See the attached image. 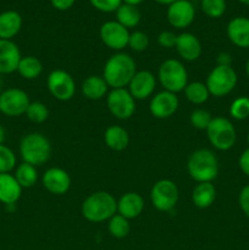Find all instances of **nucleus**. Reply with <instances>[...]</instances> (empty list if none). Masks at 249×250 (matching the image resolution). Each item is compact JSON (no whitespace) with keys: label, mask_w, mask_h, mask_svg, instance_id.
<instances>
[{"label":"nucleus","mask_w":249,"mask_h":250,"mask_svg":"<svg viewBox=\"0 0 249 250\" xmlns=\"http://www.w3.org/2000/svg\"><path fill=\"white\" fill-rule=\"evenodd\" d=\"M136 73L137 66L133 58L128 54L116 53L105 62L103 78L112 89H119L128 85Z\"/></svg>","instance_id":"f257e3e1"},{"label":"nucleus","mask_w":249,"mask_h":250,"mask_svg":"<svg viewBox=\"0 0 249 250\" xmlns=\"http://www.w3.org/2000/svg\"><path fill=\"white\" fill-rule=\"evenodd\" d=\"M117 214V200L112 194L104 190L92 193L82 204V215L87 221L104 222Z\"/></svg>","instance_id":"f03ea898"},{"label":"nucleus","mask_w":249,"mask_h":250,"mask_svg":"<svg viewBox=\"0 0 249 250\" xmlns=\"http://www.w3.org/2000/svg\"><path fill=\"white\" fill-rule=\"evenodd\" d=\"M187 170L195 182H212L219 175V160L214 151L198 149L188 158Z\"/></svg>","instance_id":"7ed1b4c3"},{"label":"nucleus","mask_w":249,"mask_h":250,"mask_svg":"<svg viewBox=\"0 0 249 250\" xmlns=\"http://www.w3.org/2000/svg\"><path fill=\"white\" fill-rule=\"evenodd\" d=\"M20 154L23 163L33 166H42L50 159L51 144L45 136L33 132L21 139Z\"/></svg>","instance_id":"20e7f679"},{"label":"nucleus","mask_w":249,"mask_h":250,"mask_svg":"<svg viewBox=\"0 0 249 250\" xmlns=\"http://www.w3.org/2000/svg\"><path fill=\"white\" fill-rule=\"evenodd\" d=\"M158 78L164 89L171 93L185 90L188 84V72L183 63L176 59H168L160 65Z\"/></svg>","instance_id":"39448f33"},{"label":"nucleus","mask_w":249,"mask_h":250,"mask_svg":"<svg viewBox=\"0 0 249 250\" xmlns=\"http://www.w3.org/2000/svg\"><path fill=\"white\" fill-rule=\"evenodd\" d=\"M210 144L221 151L229 150L237 141V132L233 124L226 117H212L207 128Z\"/></svg>","instance_id":"423d86ee"},{"label":"nucleus","mask_w":249,"mask_h":250,"mask_svg":"<svg viewBox=\"0 0 249 250\" xmlns=\"http://www.w3.org/2000/svg\"><path fill=\"white\" fill-rule=\"evenodd\" d=\"M236 71L232 66H219L216 65L208 75L207 84L210 95L215 98H222L228 95L237 85Z\"/></svg>","instance_id":"0eeeda50"},{"label":"nucleus","mask_w":249,"mask_h":250,"mask_svg":"<svg viewBox=\"0 0 249 250\" xmlns=\"http://www.w3.org/2000/svg\"><path fill=\"white\" fill-rule=\"evenodd\" d=\"M178 188L171 180H160L151 187L150 200L156 210L168 212L178 202Z\"/></svg>","instance_id":"6e6552de"},{"label":"nucleus","mask_w":249,"mask_h":250,"mask_svg":"<svg viewBox=\"0 0 249 250\" xmlns=\"http://www.w3.org/2000/svg\"><path fill=\"white\" fill-rule=\"evenodd\" d=\"M46 87L50 94L60 102H68L76 94V82L65 70H54L46 78Z\"/></svg>","instance_id":"1a4fd4ad"},{"label":"nucleus","mask_w":249,"mask_h":250,"mask_svg":"<svg viewBox=\"0 0 249 250\" xmlns=\"http://www.w3.org/2000/svg\"><path fill=\"white\" fill-rule=\"evenodd\" d=\"M106 105L112 116L119 120H128L136 112V100L124 88L112 89L106 97Z\"/></svg>","instance_id":"9d476101"},{"label":"nucleus","mask_w":249,"mask_h":250,"mask_svg":"<svg viewBox=\"0 0 249 250\" xmlns=\"http://www.w3.org/2000/svg\"><path fill=\"white\" fill-rule=\"evenodd\" d=\"M29 103L28 94L20 88H9L0 93V112L5 116L17 117L26 114Z\"/></svg>","instance_id":"9b49d317"},{"label":"nucleus","mask_w":249,"mask_h":250,"mask_svg":"<svg viewBox=\"0 0 249 250\" xmlns=\"http://www.w3.org/2000/svg\"><path fill=\"white\" fill-rule=\"evenodd\" d=\"M129 32L126 27L117 21H106L102 24L99 31L100 39L103 43L111 50H122L128 45Z\"/></svg>","instance_id":"f8f14e48"},{"label":"nucleus","mask_w":249,"mask_h":250,"mask_svg":"<svg viewBox=\"0 0 249 250\" xmlns=\"http://www.w3.org/2000/svg\"><path fill=\"white\" fill-rule=\"evenodd\" d=\"M167 21L173 28L183 29L193 23L195 17L194 5L189 0H176L167 6Z\"/></svg>","instance_id":"ddd939ff"},{"label":"nucleus","mask_w":249,"mask_h":250,"mask_svg":"<svg viewBox=\"0 0 249 250\" xmlns=\"http://www.w3.org/2000/svg\"><path fill=\"white\" fill-rule=\"evenodd\" d=\"M178 105L180 102L175 93L163 90L151 98L149 103V111L156 119H168L177 111Z\"/></svg>","instance_id":"4468645a"},{"label":"nucleus","mask_w":249,"mask_h":250,"mask_svg":"<svg viewBox=\"0 0 249 250\" xmlns=\"http://www.w3.org/2000/svg\"><path fill=\"white\" fill-rule=\"evenodd\" d=\"M42 183H43V187L51 194L62 195L70 189L71 177L67 171L63 168L50 167L44 172Z\"/></svg>","instance_id":"2eb2a0df"},{"label":"nucleus","mask_w":249,"mask_h":250,"mask_svg":"<svg viewBox=\"0 0 249 250\" xmlns=\"http://www.w3.org/2000/svg\"><path fill=\"white\" fill-rule=\"evenodd\" d=\"M156 88L155 76L150 71H138L128 84V92L134 100H144L151 97Z\"/></svg>","instance_id":"dca6fc26"},{"label":"nucleus","mask_w":249,"mask_h":250,"mask_svg":"<svg viewBox=\"0 0 249 250\" xmlns=\"http://www.w3.org/2000/svg\"><path fill=\"white\" fill-rule=\"evenodd\" d=\"M21 58V51L14 42L0 39V75L17 71Z\"/></svg>","instance_id":"f3484780"},{"label":"nucleus","mask_w":249,"mask_h":250,"mask_svg":"<svg viewBox=\"0 0 249 250\" xmlns=\"http://www.w3.org/2000/svg\"><path fill=\"white\" fill-rule=\"evenodd\" d=\"M227 38L238 48H249V19L238 16L228 22L226 28Z\"/></svg>","instance_id":"a211bd4d"},{"label":"nucleus","mask_w":249,"mask_h":250,"mask_svg":"<svg viewBox=\"0 0 249 250\" xmlns=\"http://www.w3.org/2000/svg\"><path fill=\"white\" fill-rule=\"evenodd\" d=\"M176 50L177 54L185 61H195L202 55V44L200 41L192 33H181L176 41Z\"/></svg>","instance_id":"6ab92c4d"},{"label":"nucleus","mask_w":249,"mask_h":250,"mask_svg":"<svg viewBox=\"0 0 249 250\" xmlns=\"http://www.w3.org/2000/svg\"><path fill=\"white\" fill-rule=\"evenodd\" d=\"M144 199L141 194L136 192L124 193L117 200V214L122 215L127 220L136 219L143 212Z\"/></svg>","instance_id":"aec40b11"},{"label":"nucleus","mask_w":249,"mask_h":250,"mask_svg":"<svg viewBox=\"0 0 249 250\" xmlns=\"http://www.w3.org/2000/svg\"><path fill=\"white\" fill-rule=\"evenodd\" d=\"M22 194V187L14 175L0 173V203L6 207L16 205Z\"/></svg>","instance_id":"412c9836"},{"label":"nucleus","mask_w":249,"mask_h":250,"mask_svg":"<svg viewBox=\"0 0 249 250\" xmlns=\"http://www.w3.org/2000/svg\"><path fill=\"white\" fill-rule=\"evenodd\" d=\"M22 27V16L15 10H7L0 14V39L11 41L19 34Z\"/></svg>","instance_id":"4be33fe9"},{"label":"nucleus","mask_w":249,"mask_h":250,"mask_svg":"<svg viewBox=\"0 0 249 250\" xmlns=\"http://www.w3.org/2000/svg\"><path fill=\"white\" fill-rule=\"evenodd\" d=\"M216 198V188L211 182H200L192 192L193 204L199 209H208L211 207Z\"/></svg>","instance_id":"5701e85b"},{"label":"nucleus","mask_w":249,"mask_h":250,"mask_svg":"<svg viewBox=\"0 0 249 250\" xmlns=\"http://www.w3.org/2000/svg\"><path fill=\"white\" fill-rule=\"evenodd\" d=\"M107 89H109V85L105 82L103 76H89L82 83L83 95L89 100L103 99L107 93Z\"/></svg>","instance_id":"b1692460"},{"label":"nucleus","mask_w":249,"mask_h":250,"mask_svg":"<svg viewBox=\"0 0 249 250\" xmlns=\"http://www.w3.org/2000/svg\"><path fill=\"white\" fill-rule=\"evenodd\" d=\"M104 141L111 150L122 151L129 143L128 132L121 126H110L105 129Z\"/></svg>","instance_id":"393cba45"},{"label":"nucleus","mask_w":249,"mask_h":250,"mask_svg":"<svg viewBox=\"0 0 249 250\" xmlns=\"http://www.w3.org/2000/svg\"><path fill=\"white\" fill-rule=\"evenodd\" d=\"M17 72L24 80H36L43 72V65L36 56H22L17 66Z\"/></svg>","instance_id":"a878e982"},{"label":"nucleus","mask_w":249,"mask_h":250,"mask_svg":"<svg viewBox=\"0 0 249 250\" xmlns=\"http://www.w3.org/2000/svg\"><path fill=\"white\" fill-rule=\"evenodd\" d=\"M115 14H116V21L124 27H126L127 29L137 27L142 20V15L138 7L133 6V5L124 4V2L116 10Z\"/></svg>","instance_id":"bb28decb"},{"label":"nucleus","mask_w":249,"mask_h":250,"mask_svg":"<svg viewBox=\"0 0 249 250\" xmlns=\"http://www.w3.org/2000/svg\"><path fill=\"white\" fill-rule=\"evenodd\" d=\"M15 178L22 188H31L38 181V171L33 165L27 163L20 164L15 170Z\"/></svg>","instance_id":"cd10ccee"},{"label":"nucleus","mask_w":249,"mask_h":250,"mask_svg":"<svg viewBox=\"0 0 249 250\" xmlns=\"http://www.w3.org/2000/svg\"><path fill=\"white\" fill-rule=\"evenodd\" d=\"M185 95L188 102L192 103V104L202 105L209 99L210 93L205 83L195 81V82H190L186 85Z\"/></svg>","instance_id":"c85d7f7f"},{"label":"nucleus","mask_w":249,"mask_h":250,"mask_svg":"<svg viewBox=\"0 0 249 250\" xmlns=\"http://www.w3.org/2000/svg\"><path fill=\"white\" fill-rule=\"evenodd\" d=\"M107 229H109L110 234H111L114 238L122 239L124 238V237L128 236L131 226H129V222L126 217H124L120 214H115L114 216L109 220Z\"/></svg>","instance_id":"c756f323"},{"label":"nucleus","mask_w":249,"mask_h":250,"mask_svg":"<svg viewBox=\"0 0 249 250\" xmlns=\"http://www.w3.org/2000/svg\"><path fill=\"white\" fill-rule=\"evenodd\" d=\"M26 115L29 121L34 122V124H43L48 120L49 110L43 103L32 102L29 103L28 107H27Z\"/></svg>","instance_id":"7c9ffc66"},{"label":"nucleus","mask_w":249,"mask_h":250,"mask_svg":"<svg viewBox=\"0 0 249 250\" xmlns=\"http://www.w3.org/2000/svg\"><path fill=\"white\" fill-rule=\"evenodd\" d=\"M203 12L210 19H219L226 11V0H202L200 1Z\"/></svg>","instance_id":"2f4dec72"},{"label":"nucleus","mask_w":249,"mask_h":250,"mask_svg":"<svg viewBox=\"0 0 249 250\" xmlns=\"http://www.w3.org/2000/svg\"><path fill=\"white\" fill-rule=\"evenodd\" d=\"M229 115L232 119L238 120H246L249 117V98L248 97H239L232 102L229 105Z\"/></svg>","instance_id":"473e14b6"},{"label":"nucleus","mask_w":249,"mask_h":250,"mask_svg":"<svg viewBox=\"0 0 249 250\" xmlns=\"http://www.w3.org/2000/svg\"><path fill=\"white\" fill-rule=\"evenodd\" d=\"M16 155L9 146L0 144V173H10L16 167Z\"/></svg>","instance_id":"72a5a7b5"},{"label":"nucleus","mask_w":249,"mask_h":250,"mask_svg":"<svg viewBox=\"0 0 249 250\" xmlns=\"http://www.w3.org/2000/svg\"><path fill=\"white\" fill-rule=\"evenodd\" d=\"M189 120H190V124H192V126L194 127V128L202 129V131L203 129L207 131L208 126H209L210 122H211L212 116L210 115L209 111H207V110L197 109L190 114Z\"/></svg>","instance_id":"f704fd0d"},{"label":"nucleus","mask_w":249,"mask_h":250,"mask_svg":"<svg viewBox=\"0 0 249 250\" xmlns=\"http://www.w3.org/2000/svg\"><path fill=\"white\" fill-rule=\"evenodd\" d=\"M128 46L133 51H138V53L146 50L149 46V37L142 31L133 32L129 34Z\"/></svg>","instance_id":"c9c22d12"},{"label":"nucleus","mask_w":249,"mask_h":250,"mask_svg":"<svg viewBox=\"0 0 249 250\" xmlns=\"http://www.w3.org/2000/svg\"><path fill=\"white\" fill-rule=\"evenodd\" d=\"M89 2L98 11L110 14L116 12V10L121 6L122 0H89Z\"/></svg>","instance_id":"e433bc0d"},{"label":"nucleus","mask_w":249,"mask_h":250,"mask_svg":"<svg viewBox=\"0 0 249 250\" xmlns=\"http://www.w3.org/2000/svg\"><path fill=\"white\" fill-rule=\"evenodd\" d=\"M176 41H177V36L170 31L161 32L158 37L159 45L166 49H171L176 46Z\"/></svg>","instance_id":"4c0bfd02"},{"label":"nucleus","mask_w":249,"mask_h":250,"mask_svg":"<svg viewBox=\"0 0 249 250\" xmlns=\"http://www.w3.org/2000/svg\"><path fill=\"white\" fill-rule=\"evenodd\" d=\"M238 204L243 214L249 219V185L243 187L238 195Z\"/></svg>","instance_id":"58836bf2"},{"label":"nucleus","mask_w":249,"mask_h":250,"mask_svg":"<svg viewBox=\"0 0 249 250\" xmlns=\"http://www.w3.org/2000/svg\"><path fill=\"white\" fill-rule=\"evenodd\" d=\"M238 164H239V168L242 170V172L249 177V148H247L246 150L241 154Z\"/></svg>","instance_id":"ea45409f"},{"label":"nucleus","mask_w":249,"mask_h":250,"mask_svg":"<svg viewBox=\"0 0 249 250\" xmlns=\"http://www.w3.org/2000/svg\"><path fill=\"white\" fill-rule=\"evenodd\" d=\"M75 2L76 0H50V4L53 5L54 9L59 10V11H66V10L71 9Z\"/></svg>","instance_id":"a19ab883"},{"label":"nucleus","mask_w":249,"mask_h":250,"mask_svg":"<svg viewBox=\"0 0 249 250\" xmlns=\"http://www.w3.org/2000/svg\"><path fill=\"white\" fill-rule=\"evenodd\" d=\"M216 65L219 66H231L232 56L228 53H220L216 56Z\"/></svg>","instance_id":"79ce46f5"},{"label":"nucleus","mask_w":249,"mask_h":250,"mask_svg":"<svg viewBox=\"0 0 249 250\" xmlns=\"http://www.w3.org/2000/svg\"><path fill=\"white\" fill-rule=\"evenodd\" d=\"M144 0H122L124 4H128V5H133V6H137V5L142 4Z\"/></svg>","instance_id":"37998d69"},{"label":"nucleus","mask_w":249,"mask_h":250,"mask_svg":"<svg viewBox=\"0 0 249 250\" xmlns=\"http://www.w3.org/2000/svg\"><path fill=\"white\" fill-rule=\"evenodd\" d=\"M154 1L155 2H158V4H160V5H171L172 4V2H175L176 0H154Z\"/></svg>","instance_id":"c03bdc74"},{"label":"nucleus","mask_w":249,"mask_h":250,"mask_svg":"<svg viewBox=\"0 0 249 250\" xmlns=\"http://www.w3.org/2000/svg\"><path fill=\"white\" fill-rule=\"evenodd\" d=\"M5 136H6V133H5L4 127H2L1 125H0V144L4 143V141H5Z\"/></svg>","instance_id":"a18cd8bd"},{"label":"nucleus","mask_w":249,"mask_h":250,"mask_svg":"<svg viewBox=\"0 0 249 250\" xmlns=\"http://www.w3.org/2000/svg\"><path fill=\"white\" fill-rule=\"evenodd\" d=\"M246 72L249 77V58H248V60H247V63H246Z\"/></svg>","instance_id":"49530a36"},{"label":"nucleus","mask_w":249,"mask_h":250,"mask_svg":"<svg viewBox=\"0 0 249 250\" xmlns=\"http://www.w3.org/2000/svg\"><path fill=\"white\" fill-rule=\"evenodd\" d=\"M239 2H241V4H243V5H248L249 6V0H238Z\"/></svg>","instance_id":"de8ad7c7"},{"label":"nucleus","mask_w":249,"mask_h":250,"mask_svg":"<svg viewBox=\"0 0 249 250\" xmlns=\"http://www.w3.org/2000/svg\"><path fill=\"white\" fill-rule=\"evenodd\" d=\"M1 89H2V78H1V75H0V93H1Z\"/></svg>","instance_id":"09e8293b"},{"label":"nucleus","mask_w":249,"mask_h":250,"mask_svg":"<svg viewBox=\"0 0 249 250\" xmlns=\"http://www.w3.org/2000/svg\"><path fill=\"white\" fill-rule=\"evenodd\" d=\"M247 142H248V146H249V132L248 134H247Z\"/></svg>","instance_id":"8fccbe9b"},{"label":"nucleus","mask_w":249,"mask_h":250,"mask_svg":"<svg viewBox=\"0 0 249 250\" xmlns=\"http://www.w3.org/2000/svg\"><path fill=\"white\" fill-rule=\"evenodd\" d=\"M189 1H192V2L193 1H202V0H189Z\"/></svg>","instance_id":"3c124183"}]
</instances>
